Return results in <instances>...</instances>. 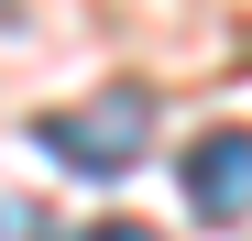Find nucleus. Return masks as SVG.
I'll return each instance as SVG.
<instances>
[{
  "mask_svg": "<svg viewBox=\"0 0 252 241\" xmlns=\"http://www.w3.org/2000/svg\"><path fill=\"white\" fill-rule=\"evenodd\" d=\"M33 143H44L55 165H77V176H121V165H143V143H154V88H99V99L55 110Z\"/></svg>",
  "mask_w": 252,
  "mask_h": 241,
  "instance_id": "1",
  "label": "nucleus"
},
{
  "mask_svg": "<svg viewBox=\"0 0 252 241\" xmlns=\"http://www.w3.org/2000/svg\"><path fill=\"white\" fill-rule=\"evenodd\" d=\"M187 209L197 219H252V132H197L187 143Z\"/></svg>",
  "mask_w": 252,
  "mask_h": 241,
  "instance_id": "2",
  "label": "nucleus"
},
{
  "mask_svg": "<svg viewBox=\"0 0 252 241\" xmlns=\"http://www.w3.org/2000/svg\"><path fill=\"white\" fill-rule=\"evenodd\" d=\"M77 241H164V230H143V219H99V230H77Z\"/></svg>",
  "mask_w": 252,
  "mask_h": 241,
  "instance_id": "3",
  "label": "nucleus"
},
{
  "mask_svg": "<svg viewBox=\"0 0 252 241\" xmlns=\"http://www.w3.org/2000/svg\"><path fill=\"white\" fill-rule=\"evenodd\" d=\"M0 22H11V0H0Z\"/></svg>",
  "mask_w": 252,
  "mask_h": 241,
  "instance_id": "4",
  "label": "nucleus"
}]
</instances>
